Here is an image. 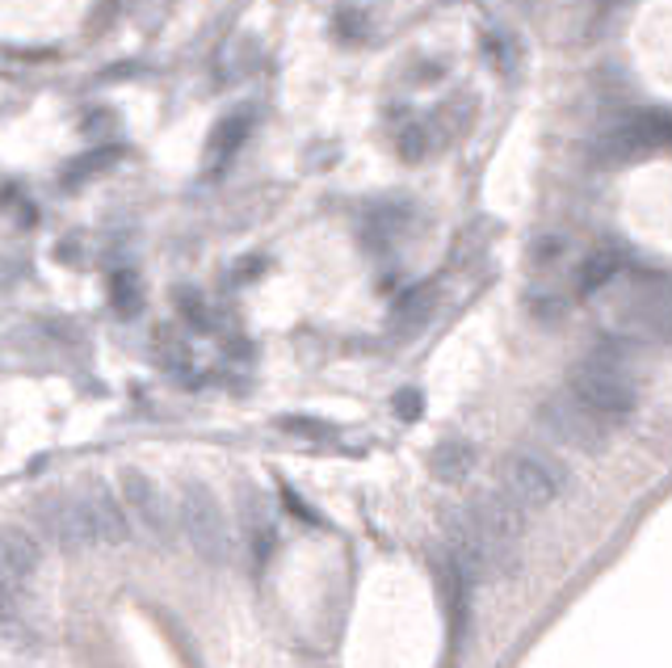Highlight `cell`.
Instances as JSON below:
<instances>
[{
    "instance_id": "6da1fadb",
    "label": "cell",
    "mask_w": 672,
    "mask_h": 668,
    "mask_svg": "<svg viewBox=\"0 0 672 668\" xmlns=\"http://www.w3.org/2000/svg\"><path fill=\"white\" fill-rule=\"evenodd\" d=\"M567 392L585 404L592 417H601L606 425L627 420L639 408V392L627 375V354L622 345H606V349H592V354L571 366V383Z\"/></svg>"
},
{
    "instance_id": "7a4b0ae2",
    "label": "cell",
    "mask_w": 672,
    "mask_h": 668,
    "mask_svg": "<svg viewBox=\"0 0 672 668\" xmlns=\"http://www.w3.org/2000/svg\"><path fill=\"white\" fill-rule=\"evenodd\" d=\"M501 480L504 492L522 509H546V504L564 501L571 476L559 459H550L543 450H517L501 462Z\"/></svg>"
},
{
    "instance_id": "3957f363",
    "label": "cell",
    "mask_w": 672,
    "mask_h": 668,
    "mask_svg": "<svg viewBox=\"0 0 672 668\" xmlns=\"http://www.w3.org/2000/svg\"><path fill=\"white\" fill-rule=\"evenodd\" d=\"M181 530H186L189 546L198 551V560L223 567L231 560V525L219 497L207 483H186L181 492Z\"/></svg>"
},
{
    "instance_id": "277c9868",
    "label": "cell",
    "mask_w": 672,
    "mask_h": 668,
    "mask_svg": "<svg viewBox=\"0 0 672 668\" xmlns=\"http://www.w3.org/2000/svg\"><path fill=\"white\" fill-rule=\"evenodd\" d=\"M538 420L546 425V434L550 438H559L564 446L571 450H585V455H597V450H606L609 446V434H613V425H606L601 417H592L580 399L564 392V396H550L538 408Z\"/></svg>"
},
{
    "instance_id": "5b68a950",
    "label": "cell",
    "mask_w": 672,
    "mask_h": 668,
    "mask_svg": "<svg viewBox=\"0 0 672 668\" xmlns=\"http://www.w3.org/2000/svg\"><path fill=\"white\" fill-rule=\"evenodd\" d=\"M123 509H126V518L139 522V530H144L151 543H160V546L172 543V509H168L165 492L156 488L151 476L135 471V467H126L123 471Z\"/></svg>"
},
{
    "instance_id": "8992f818",
    "label": "cell",
    "mask_w": 672,
    "mask_h": 668,
    "mask_svg": "<svg viewBox=\"0 0 672 668\" xmlns=\"http://www.w3.org/2000/svg\"><path fill=\"white\" fill-rule=\"evenodd\" d=\"M34 518H39V530L60 546V551H88L93 543V530L84 522L81 497L72 492H46L34 501Z\"/></svg>"
},
{
    "instance_id": "52a82bcc",
    "label": "cell",
    "mask_w": 672,
    "mask_h": 668,
    "mask_svg": "<svg viewBox=\"0 0 672 668\" xmlns=\"http://www.w3.org/2000/svg\"><path fill=\"white\" fill-rule=\"evenodd\" d=\"M81 509H84V522L93 530V543H105V546H123L130 539V518H126L123 501L105 488V483H88L81 492Z\"/></svg>"
},
{
    "instance_id": "ba28073f",
    "label": "cell",
    "mask_w": 672,
    "mask_h": 668,
    "mask_svg": "<svg viewBox=\"0 0 672 668\" xmlns=\"http://www.w3.org/2000/svg\"><path fill=\"white\" fill-rule=\"evenodd\" d=\"M466 513L480 522V530H487L492 539H504V543H522L525 539V509L504 488H492V492H480L475 501L466 504Z\"/></svg>"
},
{
    "instance_id": "9c48e42d",
    "label": "cell",
    "mask_w": 672,
    "mask_h": 668,
    "mask_svg": "<svg viewBox=\"0 0 672 668\" xmlns=\"http://www.w3.org/2000/svg\"><path fill=\"white\" fill-rule=\"evenodd\" d=\"M664 139H669V118L660 109H643V114L627 118L613 135H606V156L609 160H630L648 147H660Z\"/></svg>"
},
{
    "instance_id": "30bf717a",
    "label": "cell",
    "mask_w": 672,
    "mask_h": 668,
    "mask_svg": "<svg viewBox=\"0 0 672 668\" xmlns=\"http://www.w3.org/2000/svg\"><path fill=\"white\" fill-rule=\"evenodd\" d=\"M39 572V543L21 525H0V585L13 588Z\"/></svg>"
},
{
    "instance_id": "8fae6325",
    "label": "cell",
    "mask_w": 672,
    "mask_h": 668,
    "mask_svg": "<svg viewBox=\"0 0 672 668\" xmlns=\"http://www.w3.org/2000/svg\"><path fill=\"white\" fill-rule=\"evenodd\" d=\"M438 588H441V602H445V614H450V656H459L462 648V635H466V623H471V609H466V581L462 572L450 560H441L438 567Z\"/></svg>"
},
{
    "instance_id": "7c38bea8",
    "label": "cell",
    "mask_w": 672,
    "mask_h": 668,
    "mask_svg": "<svg viewBox=\"0 0 672 668\" xmlns=\"http://www.w3.org/2000/svg\"><path fill=\"white\" fill-rule=\"evenodd\" d=\"M429 467H433V476H438L441 483H462L475 471V446L462 438H445L438 450H433Z\"/></svg>"
},
{
    "instance_id": "4fadbf2b",
    "label": "cell",
    "mask_w": 672,
    "mask_h": 668,
    "mask_svg": "<svg viewBox=\"0 0 672 668\" xmlns=\"http://www.w3.org/2000/svg\"><path fill=\"white\" fill-rule=\"evenodd\" d=\"M403 228H408V207H375L366 219V236L378 249H387Z\"/></svg>"
},
{
    "instance_id": "5bb4252c",
    "label": "cell",
    "mask_w": 672,
    "mask_h": 668,
    "mask_svg": "<svg viewBox=\"0 0 672 668\" xmlns=\"http://www.w3.org/2000/svg\"><path fill=\"white\" fill-rule=\"evenodd\" d=\"M622 270V261H618V252H592L585 265H580V294H592L601 291V286H609V278Z\"/></svg>"
},
{
    "instance_id": "9a60e30c",
    "label": "cell",
    "mask_w": 672,
    "mask_h": 668,
    "mask_svg": "<svg viewBox=\"0 0 672 668\" xmlns=\"http://www.w3.org/2000/svg\"><path fill=\"white\" fill-rule=\"evenodd\" d=\"M249 139V118H240V114H231L223 123L214 126V135H210V152H214V160H228L235 147Z\"/></svg>"
},
{
    "instance_id": "2e32d148",
    "label": "cell",
    "mask_w": 672,
    "mask_h": 668,
    "mask_svg": "<svg viewBox=\"0 0 672 668\" xmlns=\"http://www.w3.org/2000/svg\"><path fill=\"white\" fill-rule=\"evenodd\" d=\"M109 299H114V307L123 315H130L139 303H144V294H139V282H135V273H118L114 282H109Z\"/></svg>"
},
{
    "instance_id": "e0dca14e",
    "label": "cell",
    "mask_w": 672,
    "mask_h": 668,
    "mask_svg": "<svg viewBox=\"0 0 672 668\" xmlns=\"http://www.w3.org/2000/svg\"><path fill=\"white\" fill-rule=\"evenodd\" d=\"M286 434H307V438H333V429L324 420H307V417H286L282 420Z\"/></svg>"
},
{
    "instance_id": "ac0fdd59",
    "label": "cell",
    "mask_w": 672,
    "mask_h": 668,
    "mask_svg": "<svg viewBox=\"0 0 672 668\" xmlns=\"http://www.w3.org/2000/svg\"><path fill=\"white\" fill-rule=\"evenodd\" d=\"M109 156H114V152H105V147H97V152H88L84 160H76V165L67 168V181H84V173H93V168L109 165Z\"/></svg>"
},
{
    "instance_id": "d6986e66",
    "label": "cell",
    "mask_w": 672,
    "mask_h": 668,
    "mask_svg": "<svg viewBox=\"0 0 672 668\" xmlns=\"http://www.w3.org/2000/svg\"><path fill=\"white\" fill-rule=\"evenodd\" d=\"M396 417L403 420H417L420 417V392H412V387H403L396 396Z\"/></svg>"
},
{
    "instance_id": "ffe728a7",
    "label": "cell",
    "mask_w": 672,
    "mask_h": 668,
    "mask_svg": "<svg viewBox=\"0 0 672 668\" xmlns=\"http://www.w3.org/2000/svg\"><path fill=\"white\" fill-rule=\"evenodd\" d=\"M483 51L501 63V72H508V67H513V46H508L504 39H487V42H483Z\"/></svg>"
},
{
    "instance_id": "44dd1931",
    "label": "cell",
    "mask_w": 672,
    "mask_h": 668,
    "mask_svg": "<svg viewBox=\"0 0 672 668\" xmlns=\"http://www.w3.org/2000/svg\"><path fill=\"white\" fill-rule=\"evenodd\" d=\"M9 606H13V588H4V585H0V618L9 614Z\"/></svg>"
}]
</instances>
